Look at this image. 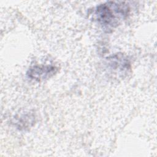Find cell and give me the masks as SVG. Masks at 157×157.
<instances>
[{
  "instance_id": "7a4b0ae2",
  "label": "cell",
  "mask_w": 157,
  "mask_h": 157,
  "mask_svg": "<svg viewBox=\"0 0 157 157\" xmlns=\"http://www.w3.org/2000/svg\"><path fill=\"white\" fill-rule=\"evenodd\" d=\"M108 68L115 74H126L130 69V63L122 54L117 53L107 58Z\"/></svg>"
},
{
  "instance_id": "6da1fadb",
  "label": "cell",
  "mask_w": 157,
  "mask_h": 157,
  "mask_svg": "<svg viewBox=\"0 0 157 157\" xmlns=\"http://www.w3.org/2000/svg\"><path fill=\"white\" fill-rule=\"evenodd\" d=\"M129 7L125 2L109 1L96 7L94 14L98 21L105 29L115 28L120 20L126 18L129 13Z\"/></svg>"
},
{
  "instance_id": "3957f363",
  "label": "cell",
  "mask_w": 157,
  "mask_h": 157,
  "mask_svg": "<svg viewBox=\"0 0 157 157\" xmlns=\"http://www.w3.org/2000/svg\"><path fill=\"white\" fill-rule=\"evenodd\" d=\"M57 71L53 66H34L30 67L26 74L28 78L40 82L52 76Z\"/></svg>"
}]
</instances>
